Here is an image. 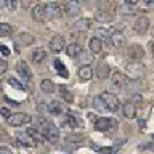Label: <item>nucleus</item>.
<instances>
[{"mask_svg": "<svg viewBox=\"0 0 154 154\" xmlns=\"http://www.w3.org/2000/svg\"><path fill=\"white\" fill-rule=\"evenodd\" d=\"M124 69H125V75L128 77V80H140L146 74V67H144L143 63H140V60L128 61Z\"/></svg>", "mask_w": 154, "mask_h": 154, "instance_id": "f257e3e1", "label": "nucleus"}, {"mask_svg": "<svg viewBox=\"0 0 154 154\" xmlns=\"http://www.w3.org/2000/svg\"><path fill=\"white\" fill-rule=\"evenodd\" d=\"M117 127V120L111 119V117H100L95 120V128L98 132H109Z\"/></svg>", "mask_w": 154, "mask_h": 154, "instance_id": "f03ea898", "label": "nucleus"}, {"mask_svg": "<svg viewBox=\"0 0 154 154\" xmlns=\"http://www.w3.org/2000/svg\"><path fill=\"white\" fill-rule=\"evenodd\" d=\"M32 120V117L29 114H24V112H14V114H10V117L7 119V122L11 125V127H21V125H26Z\"/></svg>", "mask_w": 154, "mask_h": 154, "instance_id": "7ed1b4c3", "label": "nucleus"}, {"mask_svg": "<svg viewBox=\"0 0 154 154\" xmlns=\"http://www.w3.org/2000/svg\"><path fill=\"white\" fill-rule=\"evenodd\" d=\"M42 137L45 138L47 141H50V143H56L58 140H60V130H58L56 125H53L50 122L45 128L42 130Z\"/></svg>", "mask_w": 154, "mask_h": 154, "instance_id": "20e7f679", "label": "nucleus"}, {"mask_svg": "<svg viewBox=\"0 0 154 154\" xmlns=\"http://www.w3.org/2000/svg\"><path fill=\"white\" fill-rule=\"evenodd\" d=\"M16 141L21 144V146H26V148H34V146H37V140L32 137L31 133L27 132H19L16 133Z\"/></svg>", "mask_w": 154, "mask_h": 154, "instance_id": "39448f33", "label": "nucleus"}, {"mask_svg": "<svg viewBox=\"0 0 154 154\" xmlns=\"http://www.w3.org/2000/svg\"><path fill=\"white\" fill-rule=\"evenodd\" d=\"M101 98L104 100L106 106H108V111L109 112H116V111L119 109V98L116 96L114 93H109V91H104V93H101Z\"/></svg>", "mask_w": 154, "mask_h": 154, "instance_id": "423d86ee", "label": "nucleus"}, {"mask_svg": "<svg viewBox=\"0 0 154 154\" xmlns=\"http://www.w3.org/2000/svg\"><path fill=\"white\" fill-rule=\"evenodd\" d=\"M32 19L34 21H37V23H45L48 16H47V11H45V3H37V5H34V8H32Z\"/></svg>", "mask_w": 154, "mask_h": 154, "instance_id": "0eeeda50", "label": "nucleus"}, {"mask_svg": "<svg viewBox=\"0 0 154 154\" xmlns=\"http://www.w3.org/2000/svg\"><path fill=\"white\" fill-rule=\"evenodd\" d=\"M80 2L79 0H67L64 3V13L67 14L69 18H74L80 13Z\"/></svg>", "mask_w": 154, "mask_h": 154, "instance_id": "6e6552de", "label": "nucleus"}, {"mask_svg": "<svg viewBox=\"0 0 154 154\" xmlns=\"http://www.w3.org/2000/svg\"><path fill=\"white\" fill-rule=\"evenodd\" d=\"M108 40H109V45L112 48H120L125 43V35H124L122 31H114L108 37Z\"/></svg>", "mask_w": 154, "mask_h": 154, "instance_id": "1a4fd4ad", "label": "nucleus"}, {"mask_svg": "<svg viewBox=\"0 0 154 154\" xmlns=\"http://www.w3.org/2000/svg\"><path fill=\"white\" fill-rule=\"evenodd\" d=\"M45 11H47L48 18H60L63 14V8L56 2H48V3H45Z\"/></svg>", "mask_w": 154, "mask_h": 154, "instance_id": "9d476101", "label": "nucleus"}, {"mask_svg": "<svg viewBox=\"0 0 154 154\" xmlns=\"http://www.w3.org/2000/svg\"><path fill=\"white\" fill-rule=\"evenodd\" d=\"M50 50L53 51V53H60V51H63L64 50V45H66V40H64V37L63 35H55L50 40Z\"/></svg>", "mask_w": 154, "mask_h": 154, "instance_id": "9b49d317", "label": "nucleus"}, {"mask_svg": "<svg viewBox=\"0 0 154 154\" xmlns=\"http://www.w3.org/2000/svg\"><path fill=\"white\" fill-rule=\"evenodd\" d=\"M133 29H135V32L137 34H146L148 32V29H149V19L146 16H140L137 21H135L133 24Z\"/></svg>", "mask_w": 154, "mask_h": 154, "instance_id": "f8f14e48", "label": "nucleus"}, {"mask_svg": "<svg viewBox=\"0 0 154 154\" xmlns=\"http://www.w3.org/2000/svg\"><path fill=\"white\" fill-rule=\"evenodd\" d=\"M16 72L23 77V79H26V80H31L32 79V72H31V69H29V66H27L26 61H18Z\"/></svg>", "mask_w": 154, "mask_h": 154, "instance_id": "ddd939ff", "label": "nucleus"}, {"mask_svg": "<svg viewBox=\"0 0 154 154\" xmlns=\"http://www.w3.org/2000/svg\"><path fill=\"white\" fill-rule=\"evenodd\" d=\"M124 85H125V77L120 74V72L116 71V72H114V75L111 77V87H112L116 91H119V90H122V88H124Z\"/></svg>", "mask_w": 154, "mask_h": 154, "instance_id": "4468645a", "label": "nucleus"}, {"mask_svg": "<svg viewBox=\"0 0 154 154\" xmlns=\"http://www.w3.org/2000/svg\"><path fill=\"white\" fill-rule=\"evenodd\" d=\"M143 56H144V50L141 45L133 43V45L128 47V58H132V60H141Z\"/></svg>", "mask_w": 154, "mask_h": 154, "instance_id": "2eb2a0df", "label": "nucleus"}, {"mask_svg": "<svg viewBox=\"0 0 154 154\" xmlns=\"http://www.w3.org/2000/svg\"><path fill=\"white\" fill-rule=\"evenodd\" d=\"M96 77L98 79H108L109 77V64L106 61H100L98 66H96Z\"/></svg>", "mask_w": 154, "mask_h": 154, "instance_id": "dca6fc26", "label": "nucleus"}, {"mask_svg": "<svg viewBox=\"0 0 154 154\" xmlns=\"http://www.w3.org/2000/svg\"><path fill=\"white\" fill-rule=\"evenodd\" d=\"M122 114L127 119H133L135 116H137V108H135L133 101H127V103L122 104Z\"/></svg>", "mask_w": 154, "mask_h": 154, "instance_id": "f3484780", "label": "nucleus"}, {"mask_svg": "<svg viewBox=\"0 0 154 154\" xmlns=\"http://www.w3.org/2000/svg\"><path fill=\"white\" fill-rule=\"evenodd\" d=\"M72 26H74V29H77V31H88V29H91V26H93V21L88 18H80V19H77Z\"/></svg>", "mask_w": 154, "mask_h": 154, "instance_id": "a211bd4d", "label": "nucleus"}, {"mask_svg": "<svg viewBox=\"0 0 154 154\" xmlns=\"http://www.w3.org/2000/svg\"><path fill=\"white\" fill-rule=\"evenodd\" d=\"M91 77H93V69H91V66L84 64V66H80V67H79V79H80L82 82L90 80Z\"/></svg>", "mask_w": 154, "mask_h": 154, "instance_id": "6ab92c4d", "label": "nucleus"}, {"mask_svg": "<svg viewBox=\"0 0 154 154\" xmlns=\"http://www.w3.org/2000/svg\"><path fill=\"white\" fill-rule=\"evenodd\" d=\"M114 16L112 14H109L108 11H103V10H98V11L95 13V21H98L101 24H106V23H112Z\"/></svg>", "mask_w": 154, "mask_h": 154, "instance_id": "aec40b11", "label": "nucleus"}, {"mask_svg": "<svg viewBox=\"0 0 154 154\" xmlns=\"http://www.w3.org/2000/svg\"><path fill=\"white\" fill-rule=\"evenodd\" d=\"M18 42L21 43V45H24V47H29V45H32V43L35 42V37H34L32 34L21 32V34L18 35Z\"/></svg>", "mask_w": 154, "mask_h": 154, "instance_id": "412c9836", "label": "nucleus"}, {"mask_svg": "<svg viewBox=\"0 0 154 154\" xmlns=\"http://www.w3.org/2000/svg\"><path fill=\"white\" fill-rule=\"evenodd\" d=\"M88 48H90V51L93 53V55H96V53H100V51H101V48H103V42H101V38H98L96 35H95L93 38H90Z\"/></svg>", "mask_w": 154, "mask_h": 154, "instance_id": "4be33fe9", "label": "nucleus"}, {"mask_svg": "<svg viewBox=\"0 0 154 154\" xmlns=\"http://www.w3.org/2000/svg\"><path fill=\"white\" fill-rule=\"evenodd\" d=\"M45 58H47V51L43 50V48H37V50L32 51V61H34V64H40V63L45 61Z\"/></svg>", "mask_w": 154, "mask_h": 154, "instance_id": "5701e85b", "label": "nucleus"}, {"mask_svg": "<svg viewBox=\"0 0 154 154\" xmlns=\"http://www.w3.org/2000/svg\"><path fill=\"white\" fill-rule=\"evenodd\" d=\"M80 51H82V47L79 43H71V45L66 47V55L71 56V58H77L80 55Z\"/></svg>", "mask_w": 154, "mask_h": 154, "instance_id": "b1692460", "label": "nucleus"}, {"mask_svg": "<svg viewBox=\"0 0 154 154\" xmlns=\"http://www.w3.org/2000/svg\"><path fill=\"white\" fill-rule=\"evenodd\" d=\"M40 88H42L43 93H53V91H55V88H56V85L53 84L51 79H43V80L40 82Z\"/></svg>", "mask_w": 154, "mask_h": 154, "instance_id": "393cba45", "label": "nucleus"}, {"mask_svg": "<svg viewBox=\"0 0 154 154\" xmlns=\"http://www.w3.org/2000/svg\"><path fill=\"white\" fill-rule=\"evenodd\" d=\"M93 106H95V109H96V111H100V112H106V111H108V106H106L104 100L101 98V95L95 96V100H93Z\"/></svg>", "mask_w": 154, "mask_h": 154, "instance_id": "a878e982", "label": "nucleus"}, {"mask_svg": "<svg viewBox=\"0 0 154 154\" xmlns=\"http://www.w3.org/2000/svg\"><path fill=\"white\" fill-rule=\"evenodd\" d=\"M11 32H13V29L8 23H0V37H10Z\"/></svg>", "mask_w": 154, "mask_h": 154, "instance_id": "bb28decb", "label": "nucleus"}, {"mask_svg": "<svg viewBox=\"0 0 154 154\" xmlns=\"http://www.w3.org/2000/svg\"><path fill=\"white\" fill-rule=\"evenodd\" d=\"M55 69L58 71V74H60L61 77H64V79H66V77H69V72H67V69L64 67V64H63L60 60L55 61Z\"/></svg>", "mask_w": 154, "mask_h": 154, "instance_id": "cd10ccee", "label": "nucleus"}, {"mask_svg": "<svg viewBox=\"0 0 154 154\" xmlns=\"http://www.w3.org/2000/svg\"><path fill=\"white\" fill-rule=\"evenodd\" d=\"M48 111H50L51 114H60L63 111L61 103L60 101H51V103H48Z\"/></svg>", "mask_w": 154, "mask_h": 154, "instance_id": "c85d7f7f", "label": "nucleus"}, {"mask_svg": "<svg viewBox=\"0 0 154 154\" xmlns=\"http://www.w3.org/2000/svg\"><path fill=\"white\" fill-rule=\"evenodd\" d=\"M58 90H60V95H61V98H64V100L67 101V103H71V101H72V95L69 93V90H67L64 85L58 87Z\"/></svg>", "mask_w": 154, "mask_h": 154, "instance_id": "c756f323", "label": "nucleus"}, {"mask_svg": "<svg viewBox=\"0 0 154 154\" xmlns=\"http://www.w3.org/2000/svg\"><path fill=\"white\" fill-rule=\"evenodd\" d=\"M95 35L98 38H108L111 34L108 32V29H106V27H96L95 29Z\"/></svg>", "mask_w": 154, "mask_h": 154, "instance_id": "7c9ffc66", "label": "nucleus"}, {"mask_svg": "<svg viewBox=\"0 0 154 154\" xmlns=\"http://www.w3.org/2000/svg\"><path fill=\"white\" fill-rule=\"evenodd\" d=\"M119 13H120V14H124V16H132V14H133L132 5H128V3L122 5V7L119 8Z\"/></svg>", "mask_w": 154, "mask_h": 154, "instance_id": "2f4dec72", "label": "nucleus"}, {"mask_svg": "<svg viewBox=\"0 0 154 154\" xmlns=\"http://www.w3.org/2000/svg\"><path fill=\"white\" fill-rule=\"evenodd\" d=\"M5 8L8 11H14L18 8V0H5Z\"/></svg>", "mask_w": 154, "mask_h": 154, "instance_id": "473e14b6", "label": "nucleus"}, {"mask_svg": "<svg viewBox=\"0 0 154 154\" xmlns=\"http://www.w3.org/2000/svg\"><path fill=\"white\" fill-rule=\"evenodd\" d=\"M77 58L84 61V64H90V63H91V55H90V51H88V53H85L84 50H82V51H80V55L77 56Z\"/></svg>", "mask_w": 154, "mask_h": 154, "instance_id": "72a5a7b5", "label": "nucleus"}, {"mask_svg": "<svg viewBox=\"0 0 154 154\" xmlns=\"http://www.w3.org/2000/svg\"><path fill=\"white\" fill-rule=\"evenodd\" d=\"M27 132L31 133L32 137L37 140V141L40 140V135H42V133H40V130H38V128H35V127H29V128H27Z\"/></svg>", "mask_w": 154, "mask_h": 154, "instance_id": "f704fd0d", "label": "nucleus"}, {"mask_svg": "<svg viewBox=\"0 0 154 154\" xmlns=\"http://www.w3.org/2000/svg\"><path fill=\"white\" fill-rule=\"evenodd\" d=\"M8 84L11 85V87H14V88H18V90H23L24 88L23 84H21V82H18L16 79H8Z\"/></svg>", "mask_w": 154, "mask_h": 154, "instance_id": "c9c22d12", "label": "nucleus"}, {"mask_svg": "<svg viewBox=\"0 0 154 154\" xmlns=\"http://www.w3.org/2000/svg\"><path fill=\"white\" fill-rule=\"evenodd\" d=\"M141 3L146 10H154V0H141Z\"/></svg>", "mask_w": 154, "mask_h": 154, "instance_id": "e433bc0d", "label": "nucleus"}, {"mask_svg": "<svg viewBox=\"0 0 154 154\" xmlns=\"http://www.w3.org/2000/svg\"><path fill=\"white\" fill-rule=\"evenodd\" d=\"M32 3H34V0H21V7H23L24 10H26V8H31Z\"/></svg>", "mask_w": 154, "mask_h": 154, "instance_id": "4c0bfd02", "label": "nucleus"}, {"mask_svg": "<svg viewBox=\"0 0 154 154\" xmlns=\"http://www.w3.org/2000/svg\"><path fill=\"white\" fill-rule=\"evenodd\" d=\"M0 114H2L5 119H8V117H10V114H11V112H10V109H8V108H0Z\"/></svg>", "mask_w": 154, "mask_h": 154, "instance_id": "58836bf2", "label": "nucleus"}, {"mask_svg": "<svg viewBox=\"0 0 154 154\" xmlns=\"http://www.w3.org/2000/svg\"><path fill=\"white\" fill-rule=\"evenodd\" d=\"M7 67H8L7 61H5V60H0V74H3V72L7 71Z\"/></svg>", "mask_w": 154, "mask_h": 154, "instance_id": "ea45409f", "label": "nucleus"}, {"mask_svg": "<svg viewBox=\"0 0 154 154\" xmlns=\"http://www.w3.org/2000/svg\"><path fill=\"white\" fill-rule=\"evenodd\" d=\"M0 53H2L3 56H8V55H10L8 47H7V45H0Z\"/></svg>", "mask_w": 154, "mask_h": 154, "instance_id": "a19ab883", "label": "nucleus"}, {"mask_svg": "<svg viewBox=\"0 0 154 154\" xmlns=\"http://www.w3.org/2000/svg\"><path fill=\"white\" fill-rule=\"evenodd\" d=\"M0 152H11V148H8V146H0Z\"/></svg>", "mask_w": 154, "mask_h": 154, "instance_id": "79ce46f5", "label": "nucleus"}, {"mask_svg": "<svg viewBox=\"0 0 154 154\" xmlns=\"http://www.w3.org/2000/svg\"><path fill=\"white\" fill-rule=\"evenodd\" d=\"M141 149H152L154 151V143H148L146 146H141Z\"/></svg>", "mask_w": 154, "mask_h": 154, "instance_id": "37998d69", "label": "nucleus"}, {"mask_svg": "<svg viewBox=\"0 0 154 154\" xmlns=\"http://www.w3.org/2000/svg\"><path fill=\"white\" fill-rule=\"evenodd\" d=\"M140 2V0H125V3H128V5H132V7H135Z\"/></svg>", "mask_w": 154, "mask_h": 154, "instance_id": "c03bdc74", "label": "nucleus"}, {"mask_svg": "<svg viewBox=\"0 0 154 154\" xmlns=\"http://www.w3.org/2000/svg\"><path fill=\"white\" fill-rule=\"evenodd\" d=\"M133 100H135V101H141L143 98H141V96H140V95H135V96H133Z\"/></svg>", "mask_w": 154, "mask_h": 154, "instance_id": "a18cd8bd", "label": "nucleus"}, {"mask_svg": "<svg viewBox=\"0 0 154 154\" xmlns=\"http://www.w3.org/2000/svg\"><path fill=\"white\" fill-rule=\"evenodd\" d=\"M5 8V0H0V10Z\"/></svg>", "mask_w": 154, "mask_h": 154, "instance_id": "49530a36", "label": "nucleus"}, {"mask_svg": "<svg viewBox=\"0 0 154 154\" xmlns=\"http://www.w3.org/2000/svg\"><path fill=\"white\" fill-rule=\"evenodd\" d=\"M151 51H152V55H154V42L151 43Z\"/></svg>", "mask_w": 154, "mask_h": 154, "instance_id": "de8ad7c7", "label": "nucleus"}, {"mask_svg": "<svg viewBox=\"0 0 154 154\" xmlns=\"http://www.w3.org/2000/svg\"><path fill=\"white\" fill-rule=\"evenodd\" d=\"M0 140H2V137H0Z\"/></svg>", "mask_w": 154, "mask_h": 154, "instance_id": "09e8293b", "label": "nucleus"}]
</instances>
